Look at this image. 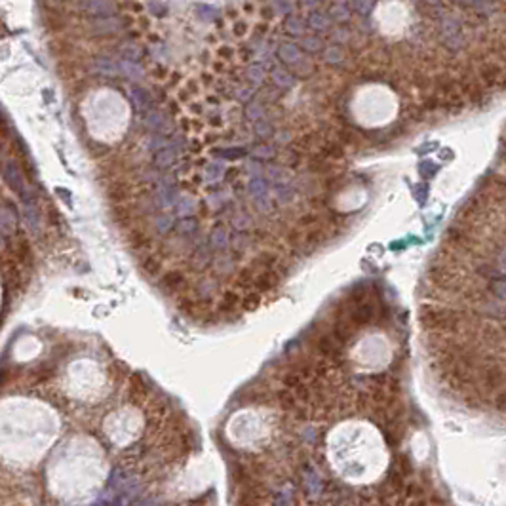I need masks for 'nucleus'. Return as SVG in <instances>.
Returning <instances> with one entry per match:
<instances>
[{
  "label": "nucleus",
  "instance_id": "f704fd0d",
  "mask_svg": "<svg viewBox=\"0 0 506 506\" xmlns=\"http://www.w3.org/2000/svg\"><path fill=\"white\" fill-rule=\"evenodd\" d=\"M247 78H249V82H253V84H261V82L265 80V69H263L261 65H249V69H247Z\"/></svg>",
  "mask_w": 506,
  "mask_h": 506
},
{
  "label": "nucleus",
  "instance_id": "473e14b6",
  "mask_svg": "<svg viewBox=\"0 0 506 506\" xmlns=\"http://www.w3.org/2000/svg\"><path fill=\"white\" fill-rule=\"evenodd\" d=\"M215 280H211V278H206L202 284L198 286V295L204 297V299H209L211 295H213V291H215Z\"/></svg>",
  "mask_w": 506,
  "mask_h": 506
},
{
  "label": "nucleus",
  "instance_id": "79ce46f5",
  "mask_svg": "<svg viewBox=\"0 0 506 506\" xmlns=\"http://www.w3.org/2000/svg\"><path fill=\"white\" fill-rule=\"evenodd\" d=\"M331 14L337 21H348L350 19V12H348L347 4H333Z\"/></svg>",
  "mask_w": 506,
  "mask_h": 506
},
{
  "label": "nucleus",
  "instance_id": "2f4dec72",
  "mask_svg": "<svg viewBox=\"0 0 506 506\" xmlns=\"http://www.w3.org/2000/svg\"><path fill=\"white\" fill-rule=\"evenodd\" d=\"M286 29H288L291 34H303L304 21L301 19V17L291 15V17H288V21H286Z\"/></svg>",
  "mask_w": 506,
  "mask_h": 506
},
{
  "label": "nucleus",
  "instance_id": "2eb2a0df",
  "mask_svg": "<svg viewBox=\"0 0 506 506\" xmlns=\"http://www.w3.org/2000/svg\"><path fill=\"white\" fill-rule=\"evenodd\" d=\"M93 69L99 72V74H105V76H116V74H120L118 63L111 58H97L95 63H93Z\"/></svg>",
  "mask_w": 506,
  "mask_h": 506
},
{
  "label": "nucleus",
  "instance_id": "412c9836",
  "mask_svg": "<svg viewBox=\"0 0 506 506\" xmlns=\"http://www.w3.org/2000/svg\"><path fill=\"white\" fill-rule=\"evenodd\" d=\"M308 27L314 30H327L331 27V19L327 17L326 14H322V12H312V14H308Z\"/></svg>",
  "mask_w": 506,
  "mask_h": 506
},
{
  "label": "nucleus",
  "instance_id": "20e7f679",
  "mask_svg": "<svg viewBox=\"0 0 506 506\" xmlns=\"http://www.w3.org/2000/svg\"><path fill=\"white\" fill-rule=\"evenodd\" d=\"M17 231V211L10 202L0 204V232L14 234Z\"/></svg>",
  "mask_w": 506,
  "mask_h": 506
},
{
  "label": "nucleus",
  "instance_id": "c756f323",
  "mask_svg": "<svg viewBox=\"0 0 506 506\" xmlns=\"http://www.w3.org/2000/svg\"><path fill=\"white\" fill-rule=\"evenodd\" d=\"M120 54H122L124 61H131V63H137V59L141 58V50L135 44H124L120 48Z\"/></svg>",
  "mask_w": 506,
  "mask_h": 506
},
{
  "label": "nucleus",
  "instance_id": "5fc2aeb1",
  "mask_svg": "<svg viewBox=\"0 0 506 506\" xmlns=\"http://www.w3.org/2000/svg\"><path fill=\"white\" fill-rule=\"evenodd\" d=\"M320 238H322V234H320V232H312V234H308V236H306V246H308V247H310V246H318Z\"/></svg>",
  "mask_w": 506,
  "mask_h": 506
},
{
  "label": "nucleus",
  "instance_id": "dca6fc26",
  "mask_svg": "<svg viewBox=\"0 0 506 506\" xmlns=\"http://www.w3.org/2000/svg\"><path fill=\"white\" fill-rule=\"evenodd\" d=\"M278 58L282 59L284 63H299V59H301V50H299L295 44L286 42L278 48Z\"/></svg>",
  "mask_w": 506,
  "mask_h": 506
},
{
  "label": "nucleus",
  "instance_id": "423d86ee",
  "mask_svg": "<svg viewBox=\"0 0 506 506\" xmlns=\"http://www.w3.org/2000/svg\"><path fill=\"white\" fill-rule=\"evenodd\" d=\"M356 335V327L352 326V322L347 318H337L335 324H333L331 329V337L339 343V345H345L348 343L352 337Z\"/></svg>",
  "mask_w": 506,
  "mask_h": 506
},
{
  "label": "nucleus",
  "instance_id": "58836bf2",
  "mask_svg": "<svg viewBox=\"0 0 506 506\" xmlns=\"http://www.w3.org/2000/svg\"><path fill=\"white\" fill-rule=\"evenodd\" d=\"M223 172H225V166H223V164H211V166L206 170V177H208L209 183H215V181L221 179Z\"/></svg>",
  "mask_w": 506,
  "mask_h": 506
},
{
  "label": "nucleus",
  "instance_id": "864d4df0",
  "mask_svg": "<svg viewBox=\"0 0 506 506\" xmlns=\"http://www.w3.org/2000/svg\"><path fill=\"white\" fill-rule=\"evenodd\" d=\"M251 95H253V88L242 86V88H238V91H236V97H238V99H247V97H251Z\"/></svg>",
  "mask_w": 506,
  "mask_h": 506
},
{
  "label": "nucleus",
  "instance_id": "f3484780",
  "mask_svg": "<svg viewBox=\"0 0 506 506\" xmlns=\"http://www.w3.org/2000/svg\"><path fill=\"white\" fill-rule=\"evenodd\" d=\"M442 36H444V40H451V38H455V36H459L461 34V25H459V21H455L451 15H444L442 17Z\"/></svg>",
  "mask_w": 506,
  "mask_h": 506
},
{
  "label": "nucleus",
  "instance_id": "052dcab7",
  "mask_svg": "<svg viewBox=\"0 0 506 506\" xmlns=\"http://www.w3.org/2000/svg\"><path fill=\"white\" fill-rule=\"evenodd\" d=\"M419 198H420V202H424V196H426V187H419Z\"/></svg>",
  "mask_w": 506,
  "mask_h": 506
},
{
  "label": "nucleus",
  "instance_id": "37998d69",
  "mask_svg": "<svg viewBox=\"0 0 506 506\" xmlns=\"http://www.w3.org/2000/svg\"><path fill=\"white\" fill-rule=\"evenodd\" d=\"M276 198L280 204H288L293 200V190L288 187V185H280L276 188Z\"/></svg>",
  "mask_w": 506,
  "mask_h": 506
},
{
  "label": "nucleus",
  "instance_id": "ddd939ff",
  "mask_svg": "<svg viewBox=\"0 0 506 506\" xmlns=\"http://www.w3.org/2000/svg\"><path fill=\"white\" fill-rule=\"evenodd\" d=\"M128 95H130L131 103L135 105L137 111H147V109L150 107V95L147 93V89H143V88H137V86L130 88Z\"/></svg>",
  "mask_w": 506,
  "mask_h": 506
},
{
  "label": "nucleus",
  "instance_id": "49530a36",
  "mask_svg": "<svg viewBox=\"0 0 506 506\" xmlns=\"http://www.w3.org/2000/svg\"><path fill=\"white\" fill-rule=\"evenodd\" d=\"M143 268H145V272H149V274H158L160 261L154 259V257H147V259L143 261Z\"/></svg>",
  "mask_w": 506,
  "mask_h": 506
},
{
  "label": "nucleus",
  "instance_id": "c9c22d12",
  "mask_svg": "<svg viewBox=\"0 0 506 506\" xmlns=\"http://www.w3.org/2000/svg\"><path fill=\"white\" fill-rule=\"evenodd\" d=\"M251 154L255 156V158H272L276 154L274 147H270V145H259V147H255L253 150H251Z\"/></svg>",
  "mask_w": 506,
  "mask_h": 506
},
{
  "label": "nucleus",
  "instance_id": "9d476101",
  "mask_svg": "<svg viewBox=\"0 0 506 506\" xmlns=\"http://www.w3.org/2000/svg\"><path fill=\"white\" fill-rule=\"evenodd\" d=\"M430 280H432L438 288H446V289L455 288V282H457V278L453 276V272L446 270L444 267H434V268H430Z\"/></svg>",
  "mask_w": 506,
  "mask_h": 506
},
{
  "label": "nucleus",
  "instance_id": "0eeeda50",
  "mask_svg": "<svg viewBox=\"0 0 506 506\" xmlns=\"http://www.w3.org/2000/svg\"><path fill=\"white\" fill-rule=\"evenodd\" d=\"M80 8L88 15H93L97 19H101V17H113L115 15L116 4H113V2H82Z\"/></svg>",
  "mask_w": 506,
  "mask_h": 506
},
{
  "label": "nucleus",
  "instance_id": "393cba45",
  "mask_svg": "<svg viewBox=\"0 0 506 506\" xmlns=\"http://www.w3.org/2000/svg\"><path fill=\"white\" fill-rule=\"evenodd\" d=\"M162 284H164L166 288H172V289L183 288V286H185V276H183V272H177V270L168 272V274H164V278H162Z\"/></svg>",
  "mask_w": 506,
  "mask_h": 506
},
{
  "label": "nucleus",
  "instance_id": "39448f33",
  "mask_svg": "<svg viewBox=\"0 0 506 506\" xmlns=\"http://www.w3.org/2000/svg\"><path fill=\"white\" fill-rule=\"evenodd\" d=\"M122 19L120 17H101V19H93L91 21V25H89V29L93 34H113V32H118V30L122 29Z\"/></svg>",
  "mask_w": 506,
  "mask_h": 506
},
{
  "label": "nucleus",
  "instance_id": "8fccbe9b",
  "mask_svg": "<svg viewBox=\"0 0 506 506\" xmlns=\"http://www.w3.org/2000/svg\"><path fill=\"white\" fill-rule=\"evenodd\" d=\"M265 174H267V179H268V181H272V183H280V179H282V174H284V172H282V168H280V166H268Z\"/></svg>",
  "mask_w": 506,
  "mask_h": 506
},
{
  "label": "nucleus",
  "instance_id": "bf43d9fd",
  "mask_svg": "<svg viewBox=\"0 0 506 506\" xmlns=\"http://www.w3.org/2000/svg\"><path fill=\"white\" fill-rule=\"evenodd\" d=\"M234 32H236L238 36H242V34L246 32V23H236V25H234Z\"/></svg>",
  "mask_w": 506,
  "mask_h": 506
},
{
  "label": "nucleus",
  "instance_id": "ea45409f",
  "mask_svg": "<svg viewBox=\"0 0 506 506\" xmlns=\"http://www.w3.org/2000/svg\"><path fill=\"white\" fill-rule=\"evenodd\" d=\"M261 304V297H259V293H249V295H246L244 299H242V308L244 310H255L257 306Z\"/></svg>",
  "mask_w": 506,
  "mask_h": 506
},
{
  "label": "nucleus",
  "instance_id": "1a4fd4ad",
  "mask_svg": "<svg viewBox=\"0 0 506 506\" xmlns=\"http://www.w3.org/2000/svg\"><path fill=\"white\" fill-rule=\"evenodd\" d=\"M23 215H25V221H27L29 231L32 232V234H38L40 229H42V213H40L38 206H36L34 202L25 204V211H23Z\"/></svg>",
  "mask_w": 506,
  "mask_h": 506
},
{
  "label": "nucleus",
  "instance_id": "6e6552de",
  "mask_svg": "<svg viewBox=\"0 0 506 506\" xmlns=\"http://www.w3.org/2000/svg\"><path fill=\"white\" fill-rule=\"evenodd\" d=\"M143 124L152 131H158V133H168L172 130V124L168 122V118L158 113V111H149L143 118Z\"/></svg>",
  "mask_w": 506,
  "mask_h": 506
},
{
  "label": "nucleus",
  "instance_id": "f8f14e48",
  "mask_svg": "<svg viewBox=\"0 0 506 506\" xmlns=\"http://www.w3.org/2000/svg\"><path fill=\"white\" fill-rule=\"evenodd\" d=\"M211 247L209 246H200L196 251H194V255L190 257V265H192V268H196V270H204L209 263H211Z\"/></svg>",
  "mask_w": 506,
  "mask_h": 506
},
{
  "label": "nucleus",
  "instance_id": "6e6d98bb",
  "mask_svg": "<svg viewBox=\"0 0 506 506\" xmlns=\"http://www.w3.org/2000/svg\"><path fill=\"white\" fill-rule=\"evenodd\" d=\"M247 172L251 175H257V177H259L261 172H263V166H259V162H251V164L247 166Z\"/></svg>",
  "mask_w": 506,
  "mask_h": 506
},
{
  "label": "nucleus",
  "instance_id": "4468645a",
  "mask_svg": "<svg viewBox=\"0 0 506 506\" xmlns=\"http://www.w3.org/2000/svg\"><path fill=\"white\" fill-rule=\"evenodd\" d=\"M278 284V276L274 274V270H265L253 278V288H257V291H268Z\"/></svg>",
  "mask_w": 506,
  "mask_h": 506
},
{
  "label": "nucleus",
  "instance_id": "bb28decb",
  "mask_svg": "<svg viewBox=\"0 0 506 506\" xmlns=\"http://www.w3.org/2000/svg\"><path fill=\"white\" fill-rule=\"evenodd\" d=\"M272 80L278 88H291L293 86V76L284 69H274L272 71Z\"/></svg>",
  "mask_w": 506,
  "mask_h": 506
},
{
  "label": "nucleus",
  "instance_id": "5701e85b",
  "mask_svg": "<svg viewBox=\"0 0 506 506\" xmlns=\"http://www.w3.org/2000/svg\"><path fill=\"white\" fill-rule=\"evenodd\" d=\"M240 303V297L232 291V289H227L219 301V312H232L234 306Z\"/></svg>",
  "mask_w": 506,
  "mask_h": 506
},
{
  "label": "nucleus",
  "instance_id": "4d7b16f0",
  "mask_svg": "<svg viewBox=\"0 0 506 506\" xmlns=\"http://www.w3.org/2000/svg\"><path fill=\"white\" fill-rule=\"evenodd\" d=\"M150 147L152 149H166V141L162 139V137H158V135H152V141H150Z\"/></svg>",
  "mask_w": 506,
  "mask_h": 506
},
{
  "label": "nucleus",
  "instance_id": "aec40b11",
  "mask_svg": "<svg viewBox=\"0 0 506 506\" xmlns=\"http://www.w3.org/2000/svg\"><path fill=\"white\" fill-rule=\"evenodd\" d=\"M175 158H177V152H175V149L172 147H166V149H162L156 152V156H154V164H156V168H170V166H174Z\"/></svg>",
  "mask_w": 506,
  "mask_h": 506
},
{
  "label": "nucleus",
  "instance_id": "b1692460",
  "mask_svg": "<svg viewBox=\"0 0 506 506\" xmlns=\"http://www.w3.org/2000/svg\"><path fill=\"white\" fill-rule=\"evenodd\" d=\"M213 267H215L217 272L229 274V272H232V268H234V261H232L231 255L223 253V255H217L215 259H213Z\"/></svg>",
  "mask_w": 506,
  "mask_h": 506
},
{
  "label": "nucleus",
  "instance_id": "f257e3e1",
  "mask_svg": "<svg viewBox=\"0 0 506 506\" xmlns=\"http://www.w3.org/2000/svg\"><path fill=\"white\" fill-rule=\"evenodd\" d=\"M419 322L426 331H455L459 327V314L434 304H422L419 308Z\"/></svg>",
  "mask_w": 506,
  "mask_h": 506
},
{
  "label": "nucleus",
  "instance_id": "f03ea898",
  "mask_svg": "<svg viewBox=\"0 0 506 506\" xmlns=\"http://www.w3.org/2000/svg\"><path fill=\"white\" fill-rule=\"evenodd\" d=\"M2 177H4V181L8 183V187L12 188L23 202L25 204L32 202V190H30L29 187V181L25 179V175H23V172H21V168H19L17 162L8 160V162L4 164V168H2Z\"/></svg>",
  "mask_w": 506,
  "mask_h": 506
},
{
  "label": "nucleus",
  "instance_id": "e433bc0d",
  "mask_svg": "<svg viewBox=\"0 0 506 506\" xmlns=\"http://www.w3.org/2000/svg\"><path fill=\"white\" fill-rule=\"evenodd\" d=\"M247 246H249V236H247L246 232L234 234V238H232V247H234V251H246Z\"/></svg>",
  "mask_w": 506,
  "mask_h": 506
},
{
  "label": "nucleus",
  "instance_id": "7ed1b4c3",
  "mask_svg": "<svg viewBox=\"0 0 506 506\" xmlns=\"http://www.w3.org/2000/svg\"><path fill=\"white\" fill-rule=\"evenodd\" d=\"M377 316V310H375V304L373 303H367V301H363V303L356 304L354 308H350V312H348V320L352 322V326L358 329L361 326H367V324H371L373 318Z\"/></svg>",
  "mask_w": 506,
  "mask_h": 506
},
{
  "label": "nucleus",
  "instance_id": "cd10ccee",
  "mask_svg": "<svg viewBox=\"0 0 506 506\" xmlns=\"http://www.w3.org/2000/svg\"><path fill=\"white\" fill-rule=\"evenodd\" d=\"M365 297H367V288H363L361 284H358V286L350 288V291H348L347 303L360 304V303H363V301H365Z\"/></svg>",
  "mask_w": 506,
  "mask_h": 506
},
{
  "label": "nucleus",
  "instance_id": "6ab92c4d",
  "mask_svg": "<svg viewBox=\"0 0 506 506\" xmlns=\"http://www.w3.org/2000/svg\"><path fill=\"white\" fill-rule=\"evenodd\" d=\"M118 71L122 72L124 76L131 78V80H139V78H143V74H145V71H143V67H141V65H137V63H131V61H124V59L118 63Z\"/></svg>",
  "mask_w": 506,
  "mask_h": 506
},
{
  "label": "nucleus",
  "instance_id": "72a5a7b5",
  "mask_svg": "<svg viewBox=\"0 0 506 506\" xmlns=\"http://www.w3.org/2000/svg\"><path fill=\"white\" fill-rule=\"evenodd\" d=\"M489 289H491V293H495V295L501 299V303L505 301V278H503V276L493 278L491 284H489Z\"/></svg>",
  "mask_w": 506,
  "mask_h": 506
},
{
  "label": "nucleus",
  "instance_id": "09e8293b",
  "mask_svg": "<svg viewBox=\"0 0 506 506\" xmlns=\"http://www.w3.org/2000/svg\"><path fill=\"white\" fill-rule=\"evenodd\" d=\"M130 238H131V244L135 247H143L147 246V242H149V238H147V234H145L143 231H133L130 234Z\"/></svg>",
  "mask_w": 506,
  "mask_h": 506
},
{
  "label": "nucleus",
  "instance_id": "603ef678",
  "mask_svg": "<svg viewBox=\"0 0 506 506\" xmlns=\"http://www.w3.org/2000/svg\"><path fill=\"white\" fill-rule=\"evenodd\" d=\"M354 10H358L361 15H367L369 12H371V8H373V4L371 2H352L350 4Z\"/></svg>",
  "mask_w": 506,
  "mask_h": 506
},
{
  "label": "nucleus",
  "instance_id": "de8ad7c7",
  "mask_svg": "<svg viewBox=\"0 0 506 506\" xmlns=\"http://www.w3.org/2000/svg\"><path fill=\"white\" fill-rule=\"evenodd\" d=\"M172 227H174V219H172L170 215H160L158 217V221H156V229H158L160 234L168 232Z\"/></svg>",
  "mask_w": 506,
  "mask_h": 506
},
{
  "label": "nucleus",
  "instance_id": "c85d7f7f",
  "mask_svg": "<svg viewBox=\"0 0 506 506\" xmlns=\"http://www.w3.org/2000/svg\"><path fill=\"white\" fill-rule=\"evenodd\" d=\"M255 133L263 137V139H267V137H272L274 135V126L270 124V120H265V118H259L257 122H255Z\"/></svg>",
  "mask_w": 506,
  "mask_h": 506
},
{
  "label": "nucleus",
  "instance_id": "3c124183",
  "mask_svg": "<svg viewBox=\"0 0 506 506\" xmlns=\"http://www.w3.org/2000/svg\"><path fill=\"white\" fill-rule=\"evenodd\" d=\"M341 59H343V54H341L339 48L331 46V48L326 50V61H327V63H339Z\"/></svg>",
  "mask_w": 506,
  "mask_h": 506
},
{
  "label": "nucleus",
  "instance_id": "a19ab883",
  "mask_svg": "<svg viewBox=\"0 0 506 506\" xmlns=\"http://www.w3.org/2000/svg\"><path fill=\"white\" fill-rule=\"evenodd\" d=\"M301 44H303L304 50H306V52H310V54H314V52H320V50H322V40L316 38V36H304L303 40H301Z\"/></svg>",
  "mask_w": 506,
  "mask_h": 506
},
{
  "label": "nucleus",
  "instance_id": "a18cd8bd",
  "mask_svg": "<svg viewBox=\"0 0 506 506\" xmlns=\"http://www.w3.org/2000/svg\"><path fill=\"white\" fill-rule=\"evenodd\" d=\"M232 225L238 232H244L246 229L251 227V219H249V215H236L232 219Z\"/></svg>",
  "mask_w": 506,
  "mask_h": 506
},
{
  "label": "nucleus",
  "instance_id": "a211bd4d",
  "mask_svg": "<svg viewBox=\"0 0 506 506\" xmlns=\"http://www.w3.org/2000/svg\"><path fill=\"white\" fill-rule=\"evenodd\" d=\"M227 246H229V232H227V229L215 227V229L211 231V234H209V247L223 251Z\"/></svg>",
  "mask_w": 506,
  "mask_h": 506
},
{
  "label": "nucleus",
  "instance_id": "9b49d317",
  "mask_svg": "<svg viewBox=\"0 0 506 506\" xmlns=\"http://www.w3.org/2000/svg\"><path fill=\"white\" fill-rule=\"evenodd\" d=\"M316 347L327 358H339L341 356V347H339V343L333 339L331 335H320Z\"/></svg>",
  "mask_w": 506,
  "mask_h": 506
},
{
  "label": "nucleus",
  "instance_id": "4be33fe9",
  "mask_svg": "<svg viewBox=\"0 0 506 506\" xmlns=\"http://www.w3.org/2000/svg\"><path fill=\"white\" fill-rule=\"evenodd\" d=\"M481 80L487 86H495L499 80H503V69L499 65H487L481 69Z\"/></svg>",
  "mask_w": 506,
  "mask_h": 506
},
{
  "label": "nucleus",
  "instance_id": "680f3d73",
  "mask_svg": "<svg viewBox=\"0 0 506 506\" xmlns=\"http://www.w3.org/2000/svg\"><path fill=\"white\" fill-rule=\"evenodd\" d=\"M301 6H304V8H316L318 4H316V2H303Z\"/></svg>",
  "mask_w": 506,
  "mask_h": 506
},
{
  "label": "nucleus",
  "instance_id": "13d9d810",
  "mask_svg": "<svg viewBox=\"0 0 506 506\" xmlns=\"http://www.w3.org/2000/svg\"><path fill=\"white\" fill-rule=\"evenodd\" d=\"M147 8H149V10H152V12H154V15H158V12H164V10H166V4H156V2H149V4H147Z\"/></svg>",
  "mask_w": 506,
  "mask_h": 506
},
{
  "label": "nucleus",
  "instance_id": "4c0bfd02",
  "mask_svg": "<svg viewBox=\"0 0 506 506\" xmlns=\"http://www.w3.org/2000/svg\"><path fill=\"white\" fill-rule=\"evenodd\" d=\"M263 115H265V109H263V105L261 103H249L246 107V116L249 118V120H259V118H263Z\"/></svg>",
  "mask_w": 506,
  "mask_h": 506
},
{
  "label": "nucleus",
  "instance_id": "c03bdc74",
  "mask_svg": "<svg viewBox=\"0 0 506 506\" xmlns=\"http://www.w3.org/2000/svg\"><path fill=\"white\" fill-rule=\"evenodd\" d=\"M194 211V200L188 198V196H183L181 202L177 204V213L179 215H187V213H192Z\"/></svg>",
  "mask_w": 506,
  "mask_h": 506
},
{
  "label": "nucleus",
  "instance_id": "a878e982",
  "mask_svg": "<svg viewBox=\"0 0 506 506\" xmlns=\"http://www.w3.org/2000/svg\"><path fill=\"white\" fill-rule=\"evenodd\" d=\"M198 229V223H196V219H192V217H185V219H181L179 223H177V227H175V231L179 232V234H183V236H190V234H194Z\"/></svg>",
  "mask_w": 506,
  "mask_h": 506
},
{
  "label": "nucleus",
  "instance_id": "7c9ffc66",
  "mask_svg": "<svg viewBox=\"0 0 506 506\" xmlns=\"http://www.w3.org/2000/svg\"><path fill=\"white\" fill-rule=\"evenodd\" d=\"M249 192L253 194V198H261V196H267V183L263 177H255L249 181Z\"/></svg>",
  "mask_w": 506,
  "mask_h": 506
}]
</instances>
